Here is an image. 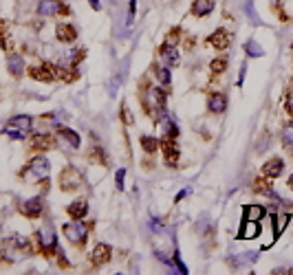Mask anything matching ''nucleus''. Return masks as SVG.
<instances>
[{
    "label": "nucleus",
    "mask_w": 293,
    "mask_h": 275,
    "mask_svg": "<svg viewBox=\"0 0 293 275\" xmlns=\"http://www.w3.org/2000/svg\"><path fill=\"white\" fill-rule=\"evenodd\" d=\"M262 216H264L262 205H247L245 207V218H247V220H260Z\"/></svg>",
    "instance_id": "25"
},
{
    "label": "nucleus",
    "mask_w": 293,
    "mask_h": 275,
    "mask_svg": "<svg viewBox=\"0 0 293 275\" xmlns=\"http://www.w3.org/2000/svg\"><path fill=\"white\" fill-rule=\"evenodd\" d=\"M55 37H58L60 42H64V44H69V42L77 40V31H75V27L69 25V22H60V25L55 27Z\"/></svg>",
    "instance_id": "12"
},
{
    "label": "nucleus",
    "mask_w": 293,
    "mask_h": 275,
    "mask_svg": "<svg viewBox=\"0 0 293 275\" xmlns=\"http://www.w3.org/2000/svg\"><path fill=\"white\" fill-rule=\"evenodd\" d=\"M62 231H64L66 240H69V242H73V244H77V246H82L88 240V227L84 225L82 220L66 222V225L62 227Z\"/></svg>",
    "instance_id": "5"
},
{
    "label": "nucleus",
    "mask_w": 293,
    "mask_h": 275,
    "mask_svg": "<svg viewBox=\"0 0 293 275\" xmlns=\"http://www.w3.org/2000/svg\"><path fill=\"white\" fill-rule=\"evenodd\" d=\"M66 211H69V216H71V218H75V220L84 218V216H86V211H88V203H86V198H77V201H73L69 207H66Z\"/></svg>",
    "instance_id": "18"
},
{
    "label": "nucleus",
    "mask_w": 293,
    "mask_h": 275,
    "mask_svg": "<svg viewBox=\"0 0 293 275\" xmlns=\"http://www.w3.org/2000/svg\"><path fill=\"white\" fill-rule=\"evenodd\" d=\"M53 145H55V139L51 135H46V132H37V135H33V139H31V148L33 150H53Z\"/></svg>",
    "instance_id": "14"
},
{
    "label": "nucleus",
    "mask_w": 293,
    "mask_h": 275,
    "mask_svg": "<svg viewBox=\"0 0 293 275\" xmlns=\"http://www.w3.org/2000/svg\"><path fill=\"white\" fill-rule=\"evenodd\" d=\"M58 135H60V139H62L64 143H69L73 150L79 148V143H82V141H79V137H77V132H73L71 128H60Z\"/></svg>",
    "instance_id": "21"
},
{
    "label": "nucleus",
    "mask_w": 293,
    "mask_h": 275,
    "mask_svg": "<svg viewBox=\"0 0 293 275\" xmlns=\"http://www.w3.org/2000/svg\"><path fill=\"white\" fill-rule=\"evenodd\" d=\"M141 148H144L148 154H152L161 148V141H157L154 137H141Z\"/></svg>",
    "instance_id": "26"
},
{
    "label": "nucleus",
    "mask_w": 293,
    "mask_h": 275,
    "mask_svg": "<svg viewBox=\"0 0 293 275\" xmlns=\"http://www.w3.org/2000/svg\"><path fill=\"white\" fill-rule=\"evenodd\" d=\"M110 258H112V249H110V244H97V246H95V251L91 253V262H93V267H104V264H106Z\"/></svg>",
    "instance_id": "11"
},
{
    "label": "nucleus",
    "mask_w": 293,
    "mask_h": 275,
    "mask_svg": "<svg viewBox=\"0 0 293 275\" xmlns=\"http://www.w3.org/2000/svg\"><path fill=\"white\" fill-rule=\"evenodd\" d=\"M29 75H31V79H37V82H53V79L60 77V69H55L49 62H44L42 66H31Z\"/></svg>",
    "instance_id": "8"
},
{
    "label": "nucleus",
    "mask_w": 293,
    "mask_h": 275,
    "mask_svg": "<svg viewBox=\"0 0 293 275\" xmlns=\"http://www.w3.org/2000/svg\"><path fill=\"white\" fill-rule=\"evenodd\" d=\"M227 69V58H216V60H212V64H210V70L214 75H219V73H223V70Z\"/></svg>",
    "instance_id": "28"
},
{
    "label": "nucleus",
    "mask_w": 293,
    "mask_h": 275,
    "mask_svg": "<svg viewBox=\"0 0 293 275\" xmlns=\"http://www.w3.org/2000/svg\"><path fill=\"white\" fill-rule=\"evenodd\" d=\"M289 189L293 192V174H291V178H289Z\"/></svg>",
    "instance_id": "40"
},
{
    "label": "nucleus",
    "mask_w": 293,
    "mask_h": 275,
    "mask_svg": "<svg viewBox=\"0 0 293 275\" xmlns=\"http://www.w3.org/2000/svg\"><path fill=\"white\" fill-rule=\"evenodd\" d=\"M82 183H84L82 172H79L77 168H73V165H69V168H66L64 172H62V176H60V187H62L64 192H71V189H77Z\"/></svg>",
    "instance_id": "7"
},
{
    "label": "nucleus",
    "mask_w": 293,
    "mask_h": 275,
    "mask_svg": "<svg viewBox=\"0 0 293 275\" xmlns=\"http://www.w3.org/2000/svg\"><path fill=\"white\" fill-rule=\"evenodd\" d=\"M291 88H293V79H291Z\"/></svg>",
    "instance_id": "41"
},
{
    "label": "nucleus",
    "mask_w": 293,
    "mask_h": 275,
    "mask_svg": "<svg viewBox=\"0 0 293 275\" xmlns=\"http://www.w3.org/2000/svg\"><path fill=\"white\" fill-rule=\"evenodd\" d=\"M91 7L95 9V11H99V9H102V7H99V0H91Z\"/></svg>",
    "instance_id": "39"
},
{
    "label": "nucleus",
    "mask_w": 293,
    "mask_h": 275,
    "mask_svg": "<svg viewBox=\"0 0 293 275\" xmlns=\"http://www.w3.org/2000/svg\"><path fill=\"white\" fill-rule=\"evenodd\" d=\"M37 238V244H40V251L44 255H53V251L58 249V238H55V231H53V225L46 222L40 231L36 234Z\"/></svg>",
    "instance_id": "6"
},
{
    "label": "nucleus",
    "mask_w": 293,
    "mask_h": 275,
    "mask_svg": "<svg viewBox=\"0 0 293 275\" xmlns=\"http://www.w3.org/2000/svg\"><path fill=\"white\" fill-rule=\"evenodd\" d=\"M212 9H214V0H194L192 2V16L203 18L207 13H212Z\"/></svg>",
    "instance_id": "20"
},
{
    "label": "nucleus",
    "mask_w": 293,
    "mask_h": 275,
    "mask_svg": "<svg viewBox=\"0 0 293 275\" xmlns=\"http://www.w3.org/2000/svg\"><path fill=\"white\" fill-rule=\"evenodd\" d=\"M285 106H287V112L289 115H293V93L287 95V102H285Z\"/></svg>",
    "instance_id": "37"
},
{
    "label": "nucleus",
    "mask_w": 293,
    "mask_h": 275,
    "mask_svg": "<svg viewBox=\"0 0 293 275\" xmlns=\"http://www.w3.org/2000/svg\"><path fill=\"white\" fill-rule=\"evenodd\" d=\"M121 119H124L126 126H130V123H132V115H130L128 106H121Z\"/></svg>",
    "instance_id": "35"
},
{
    "label": "nucleus",
    "mask_w": 293,
    "mask_h": 275,
    "mask_svg": "<svg viewBox=\"0 0 293 275\" xmlns=\"http://www.w3.org/2000/svg\"><path fill=\"white\" fill-rule=\"evenodd\" d=\"M282 143L293 145V121L285 123V128H282Z\"/></svg>",
    "instance_id": "29"
},
{
    "label": "nucleus",
    "mask_w": 293,
    "mask_h": 275,
    "mask_svg": "<svg viewBox=\"0 0 293 275\" xmlns=\"http://www.w3.org/2000/svg\"><path fill=\"white\" fill-rule=\"evenodd\" d=\"M282 172H285V161L282 159H271L262 165V174L269 178H278Z\"/></svg>",
    "instance_id": "16"
},
{
    "label": "nucleus",
    "mask_w": 293,
    "mask_h": 275,
    "mask_svg": "<svg viewBox=\"0 0 293 275\" xmlns=\"http://www.w3.org/2000/svg\"><path fill=\"white\" fill-rule=\"evenodd\" d=\"M51 172V163L44 159V156H36L33 161L25 165V170L20 172V178H25V181L29 183H37V181H44L46 176H49Z\"/></svg>",
    "instance_id": "3"
},
{
    "label": "nucleus",
    "mask_w": 293,
    "mask_h": 275,
    "mask_svg": "<svg viewBox=\"0 0 293 275\" xmlns=\"http://www.w3.org/2000/svg\"><path fill=\"white\" fill-rule=\"evenodd\" d=\"M179 35H181V31H179V29H172V31H170V35H168V40H165V42H170V44H174V46H177Z\"/></svg>",
    "instance_id": "36"
},
{
    "label": "nucleus",
    "mask_w": 293,
    "mask_h": 275,
    "mask_svg": "<svg viewBox=\"0 0 293 275\" xmlns=\"http://www.w3.org/2000/svg\"><path fill=\"white\" fill-rule=\"evenodd\" d=\"M154 77H157L159 84L168 86V84H170V70L168 69H154Z\"/></svg>",
    "instance_id": "30"
},
{
    "label": "nucleus",
    "mask_w": 293,
    "mask_h": 275,
    "mask_svg": "<svg viewBox=\"0 0 293 275\" xmlns=\"http://www.w3.org/2000/svg\"><path fill=\"white\" fill-rule=\"evenodd\" d=\"M0 49H4V51H7V53L13 49V44H11V37H9V33L4 31V29H0Z\"/></svg>",
    "instance_id": "31"
},
{
    "label": "nucleus",
    "mask_w": 293,
    "mask_h": 275,
    "mask_svg": "<svg viewBox=\"0 0 293 275\" xmlns=\"http://www.w3.org/2000/svg\"><path fill=\"white\" fill-rule=\"evenodd\" d=\"M42 209H44V205H42V198L40 196L27 198V201H22L20 205H18V211H20L25 218H40L42 216Z\"/></svg>",
    "instance_id": "9"
},
{
    "label": "nucleus",
    "mask_w": 293,
    "mask_h": 275,
    "mask_svg": "<svg viewBox=\"0 0 293 275\" xmlns=\"http://www.w3.org/2000/svg\"><path fill=\"white\" fill-rule=\"evenodd\" d=\"M7 69L13 77H20L22 70H25V62H22V58H18V55H11V58L7 60Z\"/></svg>",
    "instance_id": "24"
},
{
    "label": "nucleus",
    "mask_w": 293,
    "mask_h": 275,
    "mask_svg": "<svg viewBox=\"0 0 293 275\" xmlns=\"http://www.w3.org/2000/svg\"><path fill=\"white\" fill-rule=\"evenodd\" d=\"M124 178H126V170H124V168H121V170H117V174H115L117 189H124Z\"/></svg>",
    "instance_id": "32"
},
{
    "label": "nucleus",
    "mask_w": 293,
    "mask_h": 275,
    "mask_svg": "<svg viewBox=\"0 0 293 275\" xmlns=\"http://www.w3.org/2000/svg\"><path fill=\"white\" fill-rule=\"evenodd\" d=\"M207 108H210V112H214V115H220V112L227 110V97L220 93H212L210 97H207Z\"/></svg>",
    "instance_id": "13"
},
{
    "label": "nucleus",
    "mask_w": 293,
    "mask_h": 275,
    "mask_svg": "<svg viewBox=\"0 0 293 275\" xmlns=\"http://www.w3.org/2000/svg\"><path fill=\"white\" fill-rule=\"evenodd\" d=\"M144 108L157 121H161L165 117V93L154 86H148L146 88V95H144Z\"/></svg>",
    "instance_id": "2"
},
{
    "label": "nucleus",
    "mask_w": 293,
    "mask_h": 275,
    "mask_svg": "<svg viewBox=\"0 0 293 275\" xmlns=\"http://www.w3.org/2000/svg\"><path fill=\"white\" fill-rule=\"evenodd\" d=\"M168 139H177L179 137V128H177V123H172V121H168Z\"/></svg>",
    "instance_id": "33"
},
{
    "label": "nucleus",
    "mask_w": 293,
    "mask_h": 275,
    "mask_svg": "<svg viewBox=\"0 0 293 275\" xmlns=\"http://www.w3.org/2000/svg\"><path fill=\"white\" fill-rule=\"evenodd\" d=\"M287 222H289V214H280V216H271V225H273V240L278 238V236L285 231Z\"/></svg>",
    "instance_id": "23"
},
{
    "label": "nucleus",
    "mask_w": 293,
    "mask_h": 275,
    "mask_svg": "<svg viewBox=\"0 0 293 275\" xmlns=\"http://www.w3.org/2000/svg\"><path fill=\"white\" fill-rule=\"evenodd\" d=\"M159 58L163 60V64L168 66H174L179 62V51L174 44H170V42H165V44H161V49H159Z\"/></svg>",
    "instance_id": "15"
},
{
    "label": "nucleus",
    "mask_w": 293,
    "mask_h": 275,
    "mask_svg": "<svg viewBox=\"0 0 293 275\" xmlns=\"http://www.w3.org/2000/svg\"><path fill=\"white\" fill-rule=\"evenodd\" d=\"M258 231H260V227H258V220H247L243 222V229H240L238 238H245V240H252L258 236Z\"/></svg>",
    "instance_id": "22"
},
{
    "label": "nucleus",
    "mask_w": 293,
    "mask_h": 275,
    "mask_svg": "<svg viewBox=\"0 0 293 275\" xmlns=\"http://www.w3.org/2000/svg\"><path fill=\"white\" fill-rule=\"evenodd\" d=\"M37 11L42 13V16H58V13H71V9L62 4L60 0H40V4H37Z\"/></svg>",
    "instance_id": "10"
},
{
    "label": "nucleus",
    "mask_w": 293,
    "mask_h": 275,
    "mask_svg": "<svg viewBox=\"0 0 293 275\" xmlns=\"http://www.w3.org/2000/svg\"><path fill=\"white\" fill-rule=\"evenodd\" d=\"M245 51H247V55H249V58H262V55H264L262 46L258 44L256 40H249V42H245Z\"/></svg>",
    "instance_id": "27"
},
{
    "label": "nucleus",
    "mask_w": 293,
    "mask_h": 275,
    "mask_svg": "<svg viewBox=\"0 0 293 275\" xmlns=\"http://www.w3.org/2000/svg\"><path fill=\"white\" fill-rule=\"evenodd\" d=\"M2 258L4 262L13 264V262H20V260L29 258V255L33 253V246L29 240L20 238V236H11V238H4L2 240Z\"/></svg>",
    "instance_id": "1"
},
{
    "label": "nucleus",
    "mask_w": 293,
    "mask_h": 275,
    "mask_svg": "<svg viewBox=\"0 0 293 275\" xmlns=\"http://www.w3.org/2000/svg\"><path fill=\"white\" fill-rule=\"evenodd\" d=\"M31 128H33V119L29 115H16L13 119H9V123L4 126V135L7 137H11V139H25L27 135L31 132Z\"/></svg>",
    "instance_id": "4"
},
{
    "label": "nucleus",
    "mask_w": 293,
    "mask_h": 275,
    "mask_svg": "<svg viewBox=\"0 0 293 275\" xmlns=\"http://www.w3.org/2000/svg\"><path fill=\"white\" fill-rule=\"evenodd\" d=\"M210 42L212 46H214V49H219V51H223V49H227L229 46V35H227V31L225 29H219V31H214L210 35Z\"/></svg>",
    "instance_id": "19"
},
{
    "label": "nucleus",
    "mask_w": 293,
    "mask_h": 275,
    "mask_svg": "<svg viewBox=\"0 0 293 275\" xmlns=\"http://www.w3.org/2000/svg\"><path fill=\"white\" fill-rule=\"evenodd\" d=\"M172 264H177L179 273H183V275H185V273H187V267H185V264H183V262H181V258H179V253H177V251H174V260H172Z\"/></svg>",
    "instance_id": "34"
},
{
    "label": "nucleus",
    "mask_w": 293,
    "mask_h": 275,
    "mask_svg": "<svg viewBox=\"0 0 293 275\" xmlns=\"http://www.w3.org/2000/svg\"><path fill=\"white\" fill-rule=\"evenodd\" d=\"M185 194H187V189H181V192H179V194H177V198H174V203H179V201H181V198H183V196H185Z\"/></svg>",
    "instance_id": "38"
},
{
    "label": "nucleus",
    "mask_w": 293,
    "mask_h": 275,
    "mask_svg": "<svg viewBox=\"0 0 293 275\" xmlns=\"http://www.w3.org/2000/svg\"><path fill=\"white\" fill-rule=\"evenodd\" d=\"M161 150H163V156H165V163H168V165H177V161H179V148H177V143H174V139L161 141Z\"/></svg>",
    "instance_id": "17"
}]
</instances>
